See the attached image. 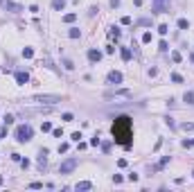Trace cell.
<instances>
[{
	"instance_id": "obj_1",
	"label": "cell",
	"mask_w": 194,
	"mask_h": 192,
	"mask_svg": "<svg viewBox=\"0 0 194 192\" xmlns=\"http://www.w3.org/2000/svg\"><path fill=\"white\" fill-rule=\"evenodd\" d=\"M111 133H113V140L122 147H131V140H133V120L129 115H120L115 118L113 127H111Z\"/></svg>"
},
{
	"instance_id": "obj_2",
	"label": "cell",
	"mask_w": 194,
	"mask_h": 192,
	"mask_svg": "<svg viewBox=\"0 0 194 192\" xmlns=\"http://www.w3.org/2000/svg\"><path fill=\"white\" fill-rule=\"evenodd\" d=\"M32 136H34V129L30 124H20V127L16 129V140L18 142H30Z\"/></svg>"
},
{
	"instance_id": "obj_3",
	"label": "cell",
	"mask_w": 194,
	"mask_h": 192,
	"mask_svg": "<svg viewBox=\"0 0 194 192\" xmlns=\"http://www.w3.org/2000/svg\"><path fill=\"white\" fill-rule=\"evenodd\" d=\"M77 165H79V160H77V158H68V160H63V163L59 165V174H72V172L77 169Z\"/></svg>"
},
{
	"instance_id": "obj_4",
	"label": "cell",
	"mask_w": 194,
	"mask_h": 192,
	"mask_svg": "<svg viewBox=\"0 0 194 192\" xmlns=\"http://www.w3.org/2000/svg\"><path fill=\"white\" fill-rule=\"evenodd\" d=\"M63 97L59 95H34L32 102H38V104H57V102H61Z\"/></svg>"
},
{
	"instance_id": "obj_5",
	"label": "cell",
	"mask_w": 194,
	"mask_h": 192,
	"mask_svg": "<svg viewBox=\"0 0 194 192\" xmlns=\"http://www.w3.org/2000/svg\"><path fill=\"white\" fill-rule=\"evenodd\" d=\"M169 11V2L167 0H154V14H165Z\"/></svg>"
},
{
	"instance_id": "obj_6",
	"label": "cell",
	"mask_w": 194,
	"mask_h": 192,
	"mask_svg": "<svg viewBox=\"0 0 194 192\" xmlns=\"http://www.w3.org/2000/svg\"><path fill=\"white\" fill-rule=\"evenodd\" d=\"M133 93H131L129 88H120V91H108L106 93V97H131Z\"/></svg>"
},
{
	"instance_id": "obj_7",
	"label": "cell",
	"mask_w": 194,
	"mask_h": 192,
	"mask_svg": "<svg viewBox=\"0 0 194 192\" xmlns=\"http://www.w3.org/2000/svg\"><path fill=\"white\" fill-rule=\"evenodd\" d=\"M106 79H108V84H122V79H124V77H122V72H117V70H111Z\"/></svg>"
},
{
	"instance_id": "obj_8",
	"label": "cell",
	"mask_w": 194,
	"mask_h": 192,
	"mask_svg": "<svg viewBox=\"0 0 194 192\" xmlns=\"http://www.w3.org/2000/svg\"><path fill=\"white\" fill-rule=\"evenodd\" d=\"M16 81H18L20 86H25V84L30 81V75H27V72H23V70H18V72H16Z\"/></svg>"
},
{
	"instance_id": "obj_9",
	"label": "cell",
	"mask_w": 194,
	"mask_h": 192,
	"mask_svg": "<svg viewBox=\"0 0 194 192\" xmlns=\"http://www.w3.org/2000/svg\"><path fill=\"white\" fill-rule=\"evenodd\" d=\"M5 9L7 11H14V14H18V11H25L20 5H16V2H5Z\"/></svg>"
},
{
	"instance_id": "obj_10",
	"label": "cell",
	"mask_w": 194,
	"mask_h": 192,
	"mask_svg": "<svg viewBox=\"0 0 194 192\" xmlns=\"http://www.w3.org/2000/svg\"><path fill=\"white\" fill-rule=\"evenodd\" d=\"M99 59H102V52H99V50H88V61L97 64Z\"/></svg>"
},
{
	"instance_id": "obj_11",
	"label": "cell",
	"mask_w": 194,
	"mask_h": 192,
	"mask_svg": "<svg viewBox=\"0 0 194 192\" xmlns=\"http://www.w3.org/2000/svg\"><path fill=\"white\" fill-rule=\"evenodd\" d=\"M90 188H93V183H90V181H81V183H77V185H75V190L79 192V190H90Z\"/></svg>"
},
{
	"instance_id": "obj_12",
	"label": "cell",
	"mask_w": 194,
	"mask_h": 192,
	"mask_svg": "<svg viewBox=\"0 0 194 192\" xmlns=\"http://www.w3.org/2000/svg\"><path fill=\"white\" fill-rule=\"evenodd\" d=\"M63 7H65V0H52V9L54 11H63Z\"/></svg>"
},
{
	"instance_id": "obj_13",
	"label": "cell",
	"mask_w": 194,
	"mask_h": 192,
	"mask_svg": "<svg viewBox=\"0 0 194 192\" xmlns=\"http://www.w3.org/2000/svg\"><path fill=\"white\" fill-rule=\"evenodd\" d=\"M120 54H122V59H124V61H131V50H129V48H122V50H120Z\"/></svg>"
},
{
	"instance_id": "obj_14",
	"label": "cell",
	"mask_w": 194,
	"mask_h": 192,
	"mask_svg": "<svg viewBox=\"0 0 194 192\" xmlns=\"http://www.w3.org/2000/svg\"><path fill=\"white\" fill-rule=\"evenodd\" d=\"M167 163H169V156H165V158H162L160 163H158V165H156V167H151V169H154V172H158V169H162V167H165V165H167Z\"/></svg>"
},
{
	"instance_id": "obj_15",
	"label": "cell",
	"mask_w": 194,
	"mask_h": 192,
	"mask_svg": "<svg viewBox=\"0 0 194 192\" xmlns=\"http://www.w3.org/2000/svg\"><path fill=\"white\" fill-rule=\"evenodd\" d=\"M108 34H111V38H115V41H117L122 32H120V27H111V32H108Z\"/></svg>"
},
{
	"instance_id": "obj_16",
	"label": "cell",
	"mask_w": 194,
	"mask_h": 192,
	"mask_svg": "<svg viewBox=\"0 0 194 192\" xmlns=\"http://www.w3.org/2000/svg\"><path fill=\"white\" fill-rule=\"evenodd\" d=\"M172 61H174V64H181V61H183L181 52H176V50H174V52H172Z\"/></svg>"
},
{
	"instance_id": "obj_17",
	"label": "cell",
	"mask_w": 194,
	"mask_h": 192,
	"mask_svg": "<svg viewBox=\"0 0 194 192\" xmlns=\"http://www.w3.org/2000/svg\"><path fill=\"white\" fill-rule=\"evenodd\" d=\"M77 21V14H65L63 16V23H75Z\"/></svg>"
},
{
	"instance_id": "obj_18",
	"label": "cell",
	"mask_w": 194,
	"mask_h": 192,
	"mask_svg": "<svg viewBox=\"0 0 194 192\" xmlns=\"http://www.w3.org/2000/svg\"><path fill=\"white\" fill-rule=\"evenodd\" d=\"M70 38H79V36H81V32H79V27H72V30H70Z\"/></svg>"
},
{
	"instance_id": "obj_19",
	"label": "cell",
	"mask_w": 194,
	"mask_h": 192,
	"mask_svg": "<svg viewBox=\"0 0 194 192\" xmlns=\"http://www.w3.org/2000/svg\"><path fill=\"white\" fill-rule=\"evenodd\" d=\"M23 57H25V59H32V57H34V50H32V48H25V50H23Z\"/></svg>"
},
{
	"instance_id": "obj_20",
	"label": "cell",
	"mask_w": 194,
	"mask_h": 192,
	"mask_svg": "<svg viewBox=\"0 0 194 192\" xmlns=\"http://www.w3.org/2000/svg\"><path fill=\"white\" fill-rule=\"evenodd\" d=\"M178 27H181V30H190V23H187L185 18H181V21H178Z\"/></svg>"
},
{
	"instance_id": "obj_21",
	"label": "cell",
	"mask_w": 194,
	"mask_h": 192,
	"mask_svg": "<svg viewBox=\"0 0 194 192\" xmlns=\"http://www.w3.org/2000/svg\"><path fill=\"white\" fill-rule=\"evenodd\" d=\"M172 81H174V84H183V77H181L178 72H174V75H172Z\"/></svg>"
},
{
	"instance_id": "obj_22",
	"label": "cell",
	"mask_w": 194,
	"mask_h": 192,
	"mask_svg": "<svg viewBox=\"0 0 194 192\" xmlns=\"http://www.w3.org/2000/svg\"><path fill=\"white\" fill-rule=\"evenodd\" d=\"M167 32H169V27H167L165 23H160V25H158V34H162V36H165Z\"/></svg>"
},
{
	"instance_id": "obj_23",
	"label": "cell",
	"mask_w": 194,
	"mask_h": 192,
	"mask_svg": "<svg viewBox=\"0 0 194 192\" xmlns=\"http://www.w3.org/2000/svg\"><path fill=\"white\" fill-rule=\"evenodd\" d=\"M183 99H185L187 104H194V93H185V95H183Z\"/></svg>"
},
{
	"instance_id": "obj_24",
	"label": "cell",
	"mask_w": 194,
	"mask_h": 192,
	"mask_svg": "<svg viewBox=\"0 0 194 192\" xmlns=\"http://www.w3.org/2000/svg\"><path fill=\"white\" fill-rule=\"evenodd\" d=\"M183 131H194V122H185V124H181Z\"/></svg>"
},
{
	"instance_id": "obj_25",
	"label": "cell",
	"mask_w": 194,
	"mask_h": 192,
	"mask_svg": "<svg viewBox=\"0 0 194 192\" xmlns=\"http://www.w3.org/2000/svg\"><path fill=\"white\" fill-rule=\"evenodd\" d=\"M181 145H183L185 149H190V147H194V138H192V140H187V138H185V140H183Z\"/></svg>"
},
{
	"instance_id": "obj_26",
	"label": "cell",
	"mask_w": 194,
	"mask_h": 192,
	"mask_svg": "<svg viewBox=\"0 0 194 192\" xmlns=\"http://www.w3.org/2000/svg\"><path fill=\"white\" fill-rule=\"evenodd\" d=\"M151 41V32H145L142 34V43H149Z\"/></svg>"
},
{
	"instance_id": "obj_27",
	"label": "cell",
	"mask_w": 194,
	"mask_h": 192,
	"mask_svg": "<svg viewBox=\"0 0 194 192\" xmlns=\"http://www.w3.org/2000/svg\"><path fill=\"white\" fill-rule=\"evenodd\" d=\"M41 131H52V124H50V122H43V124H41Z\"/></svg>"
},
{
	"instance_id": "obj_28",
	"label": "cell",
	"mask_w": 194,
	"mask_h": 192,
	"mask_svg": "<svg viewBox=\"0 0 194 192\" xmlns=\"http://www.w3.org/2000/svg\"><path fill=\"white\" fill-rule=\"evenodd\" d=\"M63 66H65V68H68V70H72V68H75V64H72L70 59H63Z\"/></svg>"
},
{
	"instance_id": "obj_29",
	"label": "cell",
	"mask_w": 194,
	"mask_h": 192,
	"mask_svg": "<svg viewBox=\"0 0 194 192\" xmlns=\"http://www.w3.org/2000/svg\"><path fill=\"white\" fill-rule=\"evenodd\" d=\"M102 152L108 154V152H111V142H104V145H102Z\"/></svg>"
},
{
	"instance_id": "obj_30",
	"label": "cell",
	"mask_w": 194,
	"mask_h": 192,
	"mask_svg": "<svg viewBox=\"0 0 194 192\" xmlns=\"http://www.w3.org/2000/svg\"><path fill=\"white\" fill-rule=\"evenodd\" d=\"M20 167H23V169H27V167H30V160H27V158H20Z\"/></svg>"
},
{
	"instance_id": "obj_31",
	"label": "cell",
	"mask_w": 194,
	"mask_h": 192,
	"mask_svg": "<svg viewBox=\"0 0 194 192\" xmlns=\"http://www.w3.org/2000/svg\"><path fill=\"white\" fill-rule=\"evenodd\" d=\"M158 48H160L162 52H167V50H169V45H167V43H165V41H160V43H158Z\"/></svg>"
},
{
	"instance_id": "obj_32",
	"label": "cell",
	"mask_w": 194,
	"mask_h": 192,
	"mask_svg": "<svg viewBox=\"0 0 194 192\" xmlns=\"http://www.w3.org/2000/svg\"><path fill=\"white\" fill-rule=\"evenodd\" d=\"M75 118H72V113H63V122H72Z\"/></svg>"
},
{
	"instance_id": "obj_33",
	"label": "cell",
	"mask_w": 194,
	"mask_h": 192,
	"mask_svg": "<svg viewBox=\"0 0 194 192\" xmlns=\"http://www.w3.org/2000/svg\"><path fill=\"white\" fill-rule=\"evenodd\" d=\"M65 152H68V145L61 142V145H59V154H65Z\"/></svg>"
},
{
	"instance_id": "obj_34",
	"label": "cell",
	"mask_w": 194,
	"mask_h": 192,
	"mask_svg": "<svg viewBox=\"0 0 194 192\" xmlns=\"http://www.w3.org/2000/svg\"><path fill=\"white\" fill-rule=\"evenodd\" d=\"M70 138H72V140H75V142H79V138H81V133H79V131H75V133H72V136H70Z\"/></svg>"
},
{
	"instance_id": "obj_35",
	"label": "cell",
	"mask_w": 194,
	"mask_h": 192,
	"mask_svg": "<svg viewBox=\"0 0 194 192\" xmlns=\"http://www.w3.org/2000/svg\"><path fill=\"white\" fill-rule=\"evenodd\" d=\"M122 25H131V16H122Z\"/></svg>"
},
{
	"instance_id": "obj_36",
	"label": "cell",
	"mask_w": 194,
	"mask_h": 192,
	"mask_svg": "<svg viewBox=\"0 0 194 192\" xmlns=\"http://www.w3.org/2000/svg\"><path fill=\"white\" fill-rule=\"evenodd\" d=\"M14 122V115H5V124H11Z\"/></svg>"
},
{
	"instance_id": "obj_37",
	"label": "cell",
	"mask_w": 194,
	"mask_h": 192,
	"mask_svg": "<svg viewBox=\"0 0 194 192\" xmlns=\"http://www.w3.org/2000/svg\"><path fill=\"white\" fill-rule=\"evenodd\" d=\"M52 133H54V138H61V136H63V131H61V129H54Z\"/></svg>"
},
{
	"instance_id": "obj_38",
	"label": "cell",
	"mask_w": 194,
	"mask_h": 192,
	"mask_svg": "<svg viewBox=\"0 0 194 192\" xmlns=\"http://www.w3.org/2000/svg\"><path fill=\"white\" fill-rule=\"evenodd\" d=\"M30 188L32 190H38V188H43V183H30Z\"/></svg>"
},
{
	"instance_id": "obj_39",
	"label": "cell",
	"mask_w": 194,
	"mask_h": 192,
	"mask_svg": "<svg viewBox=\"0 0 194 192\" xmlns=\"http://www.w3.org/2000/svg\"><path fill=\"white\" fill-rule=\"evenodd\" d=\"M111 7H113V9H117V7H120V0H111Z\"/></svg>"
},
{
	"instance_id": "obj_40",
	"label": "cell",
	"mask_w": 194,
	"mask_h": 192,
	"mask_svg": "<svg viewBox=\"0 0 194 192\" xmlns=\"http://www.w3.org/2000/svg\"><path fill=\"white\" fill-rule=\"evenodd\" d=\"M190 59H192V64H194V54H192V57H190Z\"/></svg>"
},
{
	"instance_id": "obj_41",
	"label": "cell",
	"mask_w": 194,
	"mask_h": 192,
	"mask_svg": "<svg viewBox=\"0 0 194 192\" xmlns=\"http://www.w3.org/2000/svg\"><path fill=\"white\" fill-rule=\"evenodd\" d=\"M0 185H2V176H0Z\"/></svg>"
}]
</instances>
